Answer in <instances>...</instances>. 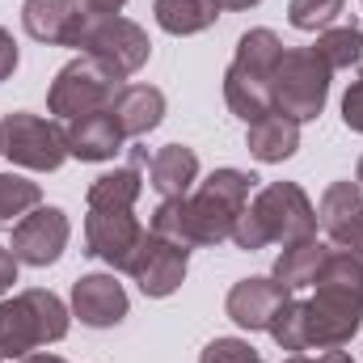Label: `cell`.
<instances>
[{"label": "cell", "mask_w": 363, "mask_h": 363, "mask_svg": "<svg viewBox=\"0 0 363 363\" xmlns=\"http://www.w3.org/2000/svg\"><path fill=\"white\" fill-rule=\"evenodd\" d=\"M258 190V178L245 169H211L199 182L194 194L186 199H161L152 211L148 233L174 241L182 250H211L233 241V224L237 216L250 207Z\"/></svg>", "instance_id": "obj_1"}, {"label": "cell", "mask_w": 363, "mask_h": 363, "mask_svg": "<svg viewBox=\"0 0 363 363\" xmlns=\"http://www.w3.org/2000/svg\"><path fill=\"white\" fill-rule=\"evenodd\" d=\"M313 287L317 296L304 300V351L347 347L363 325V258L330 250Z\"/></svg>", "instance_id": "obj_2"}, {"label": "cell", "mask_w": 363, "mask_h": 363, "mask_svg": "<svg viewBox=\"0 0 363 363\" xmlns=\"http://www.w3.org/2000/svg\"><path fill=\"white\" fill-rule=\"evenodd\" d=\"M317 237V207L296 182H271L254 190L250 207L233 224V245L245 254H258L267 245H291Z\"/></svg>", "instance_id": "obj_3"}, {"label": "cell", "mask_w": 363, "mask_h": 363, "mask_svg": "<svg viewBox=\"0 0 363 363\" xmlns=\"http://www.w3.org/2000/svg\"><path fill=\"white\" fill-rule=\"evenodd\" d=\"M68 338V304L47 287H26L0 300V359H26L38 347Z\"/></svg>", "instance_id": "obj_4"}, {"label": "cell", "mask_w": 363, "mask_h": 363, "mask_svg": "<svg viewBox=\"0 0 363 363\" xmlns=\"http://www.w3.org/2000/svg\"><path fill=\"white\" fill-rule=\"evenodd\" d=\"M330 64L317 55V47H287L271 81V101L279 114L296 123H313L330 101Z\"/></svg>", "instance_id": "obj_5"}, {"label": "cell", "mask_w": 363, "mask_h": 363, "mask_svg": "<svg viewBox=\"0 0 363 363\" xmlns=\"http://www.w3.org/2000/svg\"><path fill=\"white\" fill-rule=\"evenodd\" d=\"M118 89H123V77L110 64H101L93 55H77V60H68L55 72L51 93H47V110L55 118L72 123L81 114H93V110H110V101H114Z\"/></svg>", "instance_id": "obj_6"}, {"label": "cell", "mask_w": 363, "mask_h": 363, "mask_svg": "<svg viewBox=\"0 0 363 363\" xmlns=\"http://www.w3.org/2000/svg\"><path fill=\"white\" fill-rule=\"evenodd\" d=\"M0 135H4V157L21 169L34 174H55L68 161V135L55 118H38L26 110H13L0 118Z\"/></svg>", "instance_id": "obj_7"}, {"label": "cell", "mask_w": 363, "mask_h": 363, "mask_svg": "<svg viewBox=\"0 0 363 363\" xmlns=\"http://www.w3.org/2000/svg\"><path fill=\"white\" fill-rule=\"evenodd\" d=\"M77 51L101 60V64H110V68L127 81V77H135V72L148 64L152 43H148L144 26H135V21H127V17L114 13V17H89V26H85Z\"/></svg>", "instance_id": "obj_8"}, {"label": "cell", "mask_w": 363, "mask_h": 363, "mask_svg": "<svg viewBox=\"0 0 363 363\" xmlns=\"http://www.w3.org/2000/svg\"><path fill=\"white\" fill-rule=\"evenodd\" d=\"M68 237H72V224H68V211L64 207H34L30 216H21L13 224V258L26 262V267H51L60 262V254L68 250Z\"/></svg>", "instance_id": "obj_9"}, {"label": "cell", "mask_w": 363, "mask_h": 363, "mask_svg": "<svg viewBox=\"0 0 363 363\" xmlns=\"http://www.w3.org/2000/svg\"><path fill=\"white\" fill-rule=\"evenodd\" d=\"M144 233L148 228L135 220V211H89L85 216V254L106 262L110 271H127Z\"/></svg>", "instance_id": "obj_10"}, {"label": "cell", "mask_w": 363, "mask_h": 363, "mask_svg": "<svg viewBox=\"0 0 363 363\" xmlns=\"http://www.w3.org/2000/svg\"><path fill=\"white\" fill-rule=\"evenodd\" d=\"M186 258H190V250H182V245L157 237V233H144V241H140L127 274L140 283V291L148 300H165V296H174L186 283Z\"/></svg>", "instance_id": "obj_11"}, {"label": "cell", "mask_w": 363, "mask_h": 363, "mask_svg": "<svg viewBox=\"0 0 363 363\" xmlns=\"http://www.w3.org/2000/svg\"><path fill=\"white\" fill-rule=\"evenodd\" d=\"M21 26L34 43L47 47H81V34L89 26V13L81 0H26Z\"/></svg>", "instance_id": "obj_12"}, {"label": "cell", "mask_w": 363, "mask_h": 363, "mask_svg": "<svg viewBox=\"0 0 363 363\" xmlns=\"http://www.w3.org/2000/svg\"><path fill=\"white\" fill-rule=\"evenodd\" d=\"M317 224L338 250L363 258V186L359 182H330L317 207Z\"/></svg>", "instance_id": "obj_13"}, {"label": "cell", "mask_w": 363, "mask_h": 363, "mask_svg": "<svg viewBox=\"0 0 363 363\" xmlns=\"http://www.w3.org/2000/svg\"><path fill=\"white\" fill-rule=\"evenodd\" d=\"M291 304V291L279 283V279H241L233 283L228 300H224V313L241 325V330H267L271 334L274 317Z\"/></svg>", "instance_id": "obj_14"}, {"label": "cell", "mask_w": 363, "mask_h": 363, "mask_svg": "<svg viewBox=\"0 0 363 363\" xmlns=\"http://www.w3.org/2000/svg\"><path fill=\"white\" fill-rule=\"evenodd\" d=\"M127 291L114 274H81L72 283V317L89 330H114L127 317Z\"/></svg>", "instance_id": "obj_15"}, {"label": "cell", "mask_w": 363, "mask_h": 363, "mask_svg": "<svg viewBox=\"0 0 363 363\" xmlns=\"http://www.w3.org/2000/svg\"><path fill=\"white\" fill-rule=\"evenodd\" d=\"M64 135H68V157H77V161H110V157H118L123 152V131H118V123H114V114L110 110H93V114H81V118H72L68 127H64Z\"/></svg>", "instance_id": "obj_16"}, {"label": "cell", "mask_w": 363, "mask_h": 363, "mask_svg": "<svg viewBox=\"0 0 363 363\" xmlns=\"http://www.w3.org/2000/svg\"><path fill=\"white\" fill-rule=\"evenodd\" d=\"M110 114H114V123H118V131L127 140L148 135L165 118V93L157 85H123L114 93V101H110Z\"/></svg>", "instance_id": "obj_17"}, {"label": "cell", "mask_w": 363, "mask_h": 363, "mask_svg": "<svg viewBox=\"0 0 363 363\" xmlns=\"http://www.w3.org/2000/svg\"><path fill=\"white\" fill-rule=\"evenodd\" d=\"M144 165H148V152L131 148V161L123 169H110V174L93 178L89 194H85L89 211H131L135 199H140V190H144V178H140Z\"/></svg>", "instance_id": "obj_18"}, {"label": "cell", "mask_w": 363, "mask_h": 363, "mask_svg": "<svg viewBox=\"0 0 363 363\" xmlns=\"http://www.w3.org/2000/svg\"><path fill=\"white\" fill-rule=\"evenodd\" d=\"M245 148H250V157L262 161V165H283V161L296 157V148H300V123L287 118V114H279V110H271V114H262V118L250 123Z\"/></svg>", "instance_id": "obj_19"}, {"label": "cell", "mask_w": 363, "mask_h": 363, "mask_svg": "<svg viewBox=\"0 0 363 363\" xmlns=\"http://www.w3.org/2000/svg\"><path fill=\"white\" fill-rule=\"evenodd\" d=\"M194 182H199V157L186 144H165L148 161V186L161 199H186Z\"/></svg>", "instance_id": "obj_20"}, {"label": "cell", "mask_w": 363, "mask_h": 363, "mask_svg": "<svg viewBox=\"0 0 363 363\" xmlns=\"http://www.w3.org/2000/svg\"><path fill=\"white\" fill-rule=\"evenodd\" d=\"M325 245L317 241V237H304V241H291V245H283V254L274 258V274L287 291H300V287H313L317 283V274H321V262H325Z\"/></svg>", "instance_id": "obj_21"}, {"label": "cell", "mask_w": 363, "mask_h": 363, "mask_svg": "<svg viewBox=\"0 0 363 363\" xmlns=\"http://www.w3.org/2000/svg\"><path fill=\"white\" fill-rule=\"evenodd\" d=\"M283 38L267 30V26H258V30H245L241 38H237V55H233V68H241V72H250V77H262V81H274V68H279V60H283Z\"/></svg>", "instance_id": "obj_22"}, {"label": "cell", "mask_w": 363, "mask_h": 363, "mask_svg": "<svg viewBox=\"0 0 363 363\" xmlns=\"http://www.w3.org/2000/svg\"><path fill=\"white\" fill-rule=\"evenodd\" d=\"M152 13H157V26L165 30V34H203V30H211L216 26V17L224 13L216 0H157L152 4Z\"/></svg>", "instance_id": "obj_23"}, {"label": "cell", "mask_w": 363, "mask_h": 363, "mask_svg": "<svg viewBox=\"0 0 363 363\" xmlns=\"http://www.w3.org/2000/svg\"><path fill=\"white\" fill-rule=\"evenodd\" d=\"M317 55L330 64V72L355 68V64L363 60V30L359 26H330V30H321Z\"/></svg>", "instance_id": "obj_24"}, {"label": "cell", "mask_w": 363, "mask_h": 363, "mask_svg": "<svg viewBox=\"0 0 363 363\" xmlns=\"http://www.w3.org/2000/svg\"><path fill=\"white\" fill-rule=\"evenodd\" d=\"M38 203H43L38 182L21 178V174H0V228L17 224V220L30 216Z\"/></svg>", "instance_id": "obj_25"}, {"label": "cell", "mask_w": 363, "mask_h": 363, "mask_svg": "<svg viewBox=\"0 0 363 363\" xmlns=\"http://www.w3.org/2000/svg\"><path fill=\"white\" fill-rule=\"evenodd\" d=\"M342 9H347V0H291L287 21L296 30H304V34H317V30H330Z\"/></svg>", "instance_id": "obj_26"}, {"label": "cell", "mask_w": 363, "mask_h": 363, "mask_svg": "<svg viewBox=\"0 0 363 363\" xmlns=\"http://www.w3.org/2000/svg\"><path fill=\"white\" fill-rule=\"evenodd\" d=\"M254 359H258V351L245 338H211L199 355V363H254Z\"/></svg>", "instance_id": "obj_27"}, {"label": "cell", "mask_w": 363, "mask_h": 363, "mask_svg": "<svg viewBox=\"0 0 363 363\" xmlns=\"http://www.w3.org/2000/svg\"><path fill=\"white\" fill-rule=\"evenodd\" d=\"M342 123L363 135V77L351 81V89H347V97H342Z\"/></svg>", "instance_id": "obj_28"}, {"label": "cell", "mask_w": 363, "mask_h": 363, "mask_svg": "<svg viewBox=\"0 0 363 363\" xmlns=\"http://www.w3.org/2000/svg\"><path fill=\"white\" fill-rule=\"evenodd\" d=\"M13 68H17V43H13V34L0 26V81H9Z\"/></svg>", "instance_id": "obj_29"}, {"label": "cell", "mask_w": 363, "mask_h": 363, "mask_svg": "<svg viewBox=\"0 0 363 363\" xmlns=\"http://www.w3.org/2000/svg\"><path fill=\"white\" fill-rule=\"evenodd\" d=\"M17 267H21V262L13 258V250H4V245H0V296L17 283Z\"/></svg>", "instance_id": "obj_30"}, {"label": "cell", "mask_w": 363, "mask_h": 363, "mask_svg": "<svg viewBox=\"0 0 363 363\" xmlns=\"http://www.w3.org/2000/svg\"><path fill=\"white\" fill-rule=\"evenodd\" d=\"M81 4H85L89 17H114V13H123L127 0H81Z\"/></svg>", "instance_id": "obj_31"}, {"label": "cell", "mask_w": 363, "mask_h": 363, "mask_svg": "<svg viewBox=\"0 0 363 363\" xmlns=\"http://www.w3.org/2000/svg\"><path fill=\"white\" fill-rule=\"evenodd\" d=\"M313 363H355V359H351V355H347L342 347H330L325 355H317V359H313Z\"/></svg>", "instance_id": "obj_32"}, {"label": "cell", "mask_w": 363, "mask_h": 363, "mask_svg": "<svg viewBox=\"0 0 363 363\" xmlns=\"http://www.w3.org/2000/svg\"><path fill=\"white\" fill-rule=\"evenodd\" d=\"M220 9H233V13H241V9H254V4H262V0H216Z\"/></svg>", "instance_id": "obj_33"}, {"label": "cell", "mask_w": 363, "mask_h": 363, "mask_svg": "<svg viewBox=\"0 0 363 363\" xmlns=\"http://www.w3.org/2000/svg\"><path fill=\"white\" fill-rule=\"evenodd\" d=\"M21 363H68V359H60V355H47V351H38V355H26Z\"/></svg>", "instance_id": "obj_34"}, {"label": "cell", "mask_w": 363, "mask_h": 363, "mask_svg": "<svg viewBox=\"0 0 363 363\" xmlns=\"http://www.w3.org/2000/svg\"><path fill=\"white\" fill-rule=\"evenodd\" d=\"M355 182L363 186V157H359V169H355Z\"/></svg>", "instance_id": "obj_35"}, {"label": "cell", "mask_w": 363, "mask_h": 363, "mask_svg": "<svg viewBox=\"0 0 363 363\" xmlns=\"http://www.w3.org/2000/svg\"><path fill=\"white\" fill-rule=\"evenodd\" d=\"M0 152H4V135H0Z\"/></svg>", "instance_id": "obj_36"}, {"label": "cell", "mask_w": 363, "mask_h": 363, "mask_svg": "<svg viewBox=\"0 0 363 363\" xmlns=\"http://www.w3.org/2000/svg\"><path fill=\"white\" fill-rule=\"evenodd\" d=\"M254 363H262V355H258V359H254Z\"/></svg>", "instance_id": "obj_37"}, {"label": "cell", "mask_w": 363, "mask_h": 363, "mask_svg": "<svg viewBox=\"0 0 363 363\" xmlns=\"http://www.w3.org/2000/svg\"><path fill=\"white\" fill-rule=\"evenodd\" d=\"M0 363H4V359H0Z\"/></svg>", "instance_id": "obj_38"}]
</instances>
